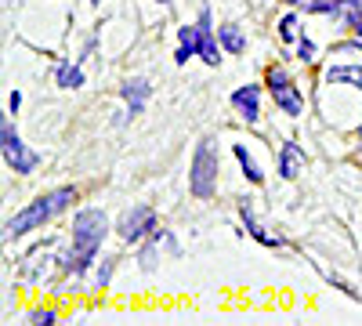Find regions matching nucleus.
Listing matches in <instances>:
<instances>
[{"label": "nucleus", "instance_id": "nucleus-1", "mask_svg": "<svg viewBox=\"0 0 362 326\" xmlns=\"http://www.w3.org/2000/svg\"><path fill=\"white\" fill-rule=\"evenodd\" d=\"M109 235V218L98 206H83L73 214V243L62 254V272H83L90 261H98V250Z\"/></svg>", "mask_w": 362, "mask_h": 326}, {"label": "nucleus", "instance_id": "nucleus-2", "mask_svg": "<svg viewBox=\"0 0 362 326\" xmlns=\"http://www.w3.org/2000/svg\"><path fill=\"white\" fill-rule=\"evenodd\" d=\"M73 203H76V189H73V185H62V189H51V192L37 196L33 203H25L15 218L4 221V240H18V235H25V232L44 228L51 218H58L62 211H69Z\"/></svg>", "mask_w": 362, "mask_h": 326}, {"label": "nucleus", "instance_id": "nucleus-3", "mask_svg": "<svg viewBox=\"0 0 362 326\" xmlns=\"http://www.w3.org/2000/svg\"><path fill=\"white\" fill-rule=\"evenodd\" d=\"M189 192L196 199H210L218 192V149L214 141L203 138L192 153V163H189Z\"/></svg>", "mask_w": 362, "mask_h": 326}, {"label": "nucleus", "instance_id": "nucleus-4", "mask_svg": "<svg viewBox=\"0 0 362 326\" xmlns=\"http://www.w3.org/2000/svg\"><path fill=\"white\" fill-rule=\"evenodd\" d=\"M264 87H268L272 102H276V109H283L286 116H300V112H305V95H300V87L290 80L286 69L268 66V73H264Z\"/></svg>", "mask_w": 362, "mask_h": 326}, {"label": "nucleus", "instance_id": "nucleus-5", "mask_svg": "<svg viewBox=\"0 0 362 326\" xmlns=\"http://www.w3.org/2000/svg\"><path fill=\"white\" fill-rule=\"evenodd\" d=\"M0 141H4V163H8L15 174H33V170L40 167V156L22 141V134L15 131L11 120H4V127H0Z\"/></svg>", "mask_w": 362, "mask_h": 326}, {"label": "nucleus", "instance_id": "nucleus-6", "mask_svg": "<svg viewBox=\"0 0 362 326\" xmlns=\"http://www.w3.org/2000/svg\"><path fill=\"white\" fill-rule=\"evenodd\" d=\"M153 232H156V211L145 206V203L127 206V211L119 214V221H116V235L124 243H141L145 235H153Z\"/></svg>", "mask_w": 362, "mask_h": 326}, {"label": "nucleus", "instance_id": "nucleus-7", "mask_svg": "<svg viewBox=\"0 0 362 326\" xmlns=\"http://www.w3.org/2000/svg\"><path fill=\"white\" fill-rule=\"evenodd\" d=\"M199 58L206 66H221V40H218V29H214V18H210V8L199 11Z\"/></svg>", "mask_w": 362, "mask_h": 326}, {"label": "nucleus", "instance_id": "nucleus-8", "mask_svg": "<svg viewBox=\"0 0 362 326\" xmlns=\"http://www.w3.org/2000/svg\"><path fill=\"white\" fill-rule=\"evenodd\" d=\"M239 218H243L247 232L254 235L261 247H272V250H283V247H286V240H283L279 232H268V228L257 221V214H254V199H239Z\"/></svg>", "mask_w": 362, "mask_h": 326}, {"label": "nucleus", "instance_id": "nucleus-9", "mask_svg": "<svg viewBox=\"0 0 362 326\" xmlns=\"http://www.w3.org/2000/svg\"><path fill=\"white\" fill-rule=\"evenodd\" d=\"M232 109L243 116L247 124H257L261 120V87L257 83H243L232 91Z\"/></svg>", "mask_w": 362, "mask_h": 326}, {"label": "nucleus", "instance_id": "nucleus-10", "mask_svg": "<svg viewBox=\"0 0 362 326\" xmlns=\"http://www.w3.org/2000/svg\"><path fill=\"white\" fill-rule=\"evenodd\" d=\"M119 98L127 102V116L134 120V116H141L145 102L153 98V83L141 80V76H131V80H124V87H119Z\"/></svg>", "mask_w": 362, "mask_h": 326}, {"label": "nucleus", "instance_id": "nucleus-11", "mask_svg": "<svg viewBox=\"0 0 362 326\" xmlns=\"http://www.w3.org/2000/svg\"><path fill=\"white\" fill-rule=\"evenodd\" d=\"M305 163H308L305 149H300L297 141H286L283 149H279V163H276V170H279V177H286V182H293L297 174H305Z\"/></svg>", "mask_w": 362, "mask_h": 326}, {"label": "nucleus", "instance_id": "nucleus-12", "mask_svg": "<svg viewBox=\"0 0 362 326\" xmlns=\"http://www.w3.org/2000/svg\"><path fill=\"white\" fill-rule=\"evenodd\" d=\"M189 58H199V22L177 29V51H174V62H177V66H185Z\"/></svg>", "mask_w": 362, "mask_h": 326}, {"label": "nucleus", "instance_id": "nucleus-13", "mask_svg": "<svg viewBox=\"0 0 362 326\" xmlns=\"http://www.w3.org/2000/svg\"><path fill=\"white\" fill-rule=\"evenodd\" d=\"M163 247H174V250H177L174 235L160 228V232H153V235H148V243L141 247V269H145V272H153V269H156V257L163 254Z\"/></svg>", "mask_w": 362, "mask_h": 326}, {"label": "nucleus", "instance_id": "nucleus-14", "mask_svg": "<svg viewBox=\"0 0 362 326\" xmlns=\"http://www.w3.org/2000/svg\"><path fill=\"white\" fill-rule=\"evenodd\" d=\"M322 80H326V83H351V87H358V91H362V66H344V62H337V66H329V69L322 73Z\"/></svg>", "mask_w": 362, "mask_h": 326}, {"label": "nucleus", "instance_id": "nucleus-15", "mask_svg": "<svg viewBox=\"0 0 362 326\" xmlns=\"http://www.w3.org/2000/svg\"><path fill=\"white\" fill-rule=\"evenodd\" d=\"M218 40H221V47H225L228 54H243V51H247V37H243V29H239L235 22L218 25Z\"/></svg>", "mask_w": 362, "mask_h": 326}, {"label": "nucleus", "instance_id": "nucleus-16", "mask_svg": "<svg viewBox=\"0 0 362 326\" xmlns=\"http://www.w3.org/2000/svg\"><path fill=\"white\" fill-rule=\"evenodd\" d=\"M54 80H58V87H66V91H80L83 87V69L73 66V62H58Z\"/></svg>", "mask_w": 362, "mask_h": 326}, {"label": "nucleus", "instance_id": "nucleus-17", "mask_svg": "<svg viewBox=\"0 0 362 326\" xmlns=\"http://www.w3.org/2000/svg\"><path fill=\"white\" fill-rule=\"evenodd\" d=\"M232 153H235L239 167H243L247 182H250V185H261V182H264V174H261V167H257V160L250 156V149H247V145H232Z\"/></svg>", "mask_w": 362, "mask_h": 326}, {"label": "nucleus", "instance_id": "nucleus-18", "mask_svg": "<svg viewBox=\"0 0 362 326\" xmlns=\"http://www.w3.org/2000/svg\"><path fill=\"white\" fill-rule=\"evenodd\" d=\"M293 8H300L305 15H337L341 0H290Z\"/></svg>", "mask_w": 362, "mask_h": 326}, {"label": "nucleus", "instance_id": "nucleus-19", "mask_svg": "<svg viewBox=\"0 0 362 326\" xmlns=\"http://www.w3.org/2000/svg\"><path fill=\"white\" fill-rule=\"evenodd\" d=\"M337 18L348 25V29H355L358 22H362V0H341V8H337Z\"/></svg>", "mask_w": 362, "mask_h": 326}, {"label": "nucleus", "instance_id": "nucleus-20", "mask_svg": "<svg viewBox=\"0 0 362 326\" xmlns=\"http://www.w3.org/2000/svg\"><path fill=\"white\" fill-rule=\"evenodd\" d=\"M279 37H283L286 44L300 40V29H297V15H283V18H279Z\"/></svg>", "mask_w": 362, "mask_h": 326}, {"label": "nucleus", "instance_id": "nucleus-21", "mask_svg": "<svg viewBox=\"0 0 362 326\" xmlns=\"http://www.w3.org/2000/svg\"><path fill=\"white\" fill-rule=\"evenodd\" d=\"M112 269H116V257H102V264H98V276H95L98 290H105V286H109V279H112Z\"/></svg>", "mask_w": 362, "mask_h": 326}, {"label": "nucleus", "instance_id": "nucleus-22", "mask_svg": "<svg viewBox=\"0 0 362 326\" xmlns=\"http://www.w3.org/2000/svg\"><path fill=\"white\" fill-rule=\"evenodd\" d=\"M29 322H33V326H47V322H58V312H54V308H33V312H29Z\"/></svg>", "mask_w": 362, "mask_h": 326}, {"label": "nucleus", "instance_id": "nucleus-23", "mask_svg": "<svg viewBox=\"0 0 362 326\" xmlns=\"http://www.w3.org/2000/svg\"><path fill=\"white\" fill-rule=\"evenodd\" d=\"M297 54H300V62H315V44L300 33V40H297Z\"/></svg>", "mask_w": 362, "mask_h": 326}, {"label": "nucleus", "instance_id": "nucleus-24", "mask_svg": "<svg viewBox=\"0 0 362 326\" xmlns=\"http://www.w3.org/2000/svg\"><path fill=\"white\" fill-rule=\"evenodd\" d=\"M8 109H11V116L22 109V91H11V95H8Z\"/></svg>", "mask_w": 362, "mask_h": 326}, {"label": "nucleus", "instance_id": "nucleus-25", "mask_svg": "<svg viewBox=\"0 0 362 326\" xmlns=\"http://www.w3.org/2000/svg\"><path fill=\"white\" fill-rule=\"evenodd\" d=\"M351 40H355V44H358V47H362V22H358V25H355V29H351Z\"/></svg>", "mask_w": 362, "mask_h": 326}, {"label": "nucleus", "instance_id": "nucleus-26", "mask_svg": "<svg viewBox=\"0 0 362 326\" xmlns=\"http://www.w3.org/2000/svg\"><path fill=\"white\" fill-rule=\"evenodd\" d=\"M90 4H102V0H90Z\"/></svg>", "mask_w": 362, "mask_h": 326}, {"label": "nucleus", "instance_id": "nucleus-27", "mask_svg": "<svg viewBox=\"0 0 362 326\" xmlns=\"http://www.w3.org/2000/svg\"><path fill=\"white\" fill-rule=\"evenodd\" d=\"M160 4H170V0H160Z\"/></svg>", "mask_w": 362, "mask_h": 326}]
</instances>
